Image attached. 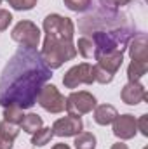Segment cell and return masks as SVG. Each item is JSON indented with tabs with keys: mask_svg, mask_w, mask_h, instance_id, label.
Here are the masks:
<instances>
[{
	"mask_svg": "<svg viewBox=\"0 0 148 149\" xmlns=\"http://www.w3.org/2000/svg\"><path fill=\"white\" fill-rule=\"evenodd\" d=\"M77 54H80L82 57L85 59H94L96 57V47H94V42L91 40V37H80L77 42Z\"/></svg>",
	"mask_w": 148,
	"mask_h": 149,
	"instance_id": "cell-15",
	"label": "cell"
},
{
	"mask_svg": "<svg viewBox=\"0 0 148 149\" xmlns=\"http://www.w3.org/2000/svg\"><path fill=\"white\" fill-rule=\"evenodd\" d=\"M120 99L129 104V106H136L143 101H147V88L143 83L140 81H129L122 87L120 90Z\"/></svg>",
	"mask_w": 148,
	"mask_h": 149,
	"instance_id": "cell-11",
	"label": "cell"
},
{
	"mask_svg": "<svg viewBox=\"0 0 148 149\" xmlns=\"http://www.w3.org/2000/svg\"><path fill=\"white\" fill-rule=\"evenodd\" d=\"M14 10H32L37 5V0H7Z\"/></svg>",
	"mask_w": 148,
	"mask_h": 149,
	"instance_id": "cell-22",
	"label": "cell"
},
{
	"mask_svg": "<svg viewBox=\"0 0 148 149\" xmlns=\"http://www.w3.org/2000/svg\"><path fill=\"white\" fill-rule=\"evenodd\" d=\"M134 35H136L134 28L125 24V26H118V28H113V30H94L87 37H91V40L94 42L96 57H98L105 52H113V50L124 52Z\"/></svg>",
	"mask_w": 148,
	"mask_h": 149,
	"instance_id": "cell-3",
	"label": "cell"
},
{
	"mask_svg": "<svg viewBox=\"0 0 148 149\" xmlns=\"http://www.w3.org/2000/svg\"><path fill=\"white\" fill-rule=\"evenodd\" d=\"M51 149H70L68 144H56V146H52Z\"/></svg>",
	"mask_w": 148,
	"mask_h": 149,
	"instance_id": "cell-27",
	"label": "cell"
},
{
	"mask_svg": "<svg viewBox=\"0 0 148 149\" xmlns=\"http://www.w3.org/2000/svg\"><path fill=\"white\" fill-rule=\"evenodd\" d=\"M138 134L136 118L132 114H117L113 120V135L120 141H129Z\"/></svg>",
	"mask_w": 148,
	"mask_h": 149,
	"instance_id": "cell-10",
	"label": "cell"
},
{
	"mask_svg": "<svg viewBox=\"0 0 148 149\" xmlns=\"http://www.w3.org/2000/svg\"><path fill=\"white\" fill-rule=\"evenodd\" d=\"M63 2L73 12H85L92 5V0H63Z\"/></svg>",
	"mask_w": 148,
	"mask_h": 149,
	"instance_id": "cell-21",
	"label": "cell"
},
{
	"mask_svg": "<svg viewBox=\"0 0 148 149\" xmlns=\"http://www.w3.org/2000/svg\"><path fill=\"white\" fill-rule=\"evenodd\" d=\"M37 102L42 109H45L47 113H52V114H58V113L65 111V106H66V99L65 95L58 90L56 85L52 83H45L40 92L37 95Z\"/></svg>",
	"mask_w": 148,
	"mask_h": 149,
	"instance_id": "cell-5",
	"label": "cell"
},
{
	"mask_svg": "<svg viewBox=\"0 0 148 149\" xmlns=\"http://www.w3.org/2000/svg\"><path fill=\"white\" fill-rule=\"evenodd\" d=\"M11 23H12V14L5 9H0V33L5 31Z\"/></svg>",
	"mask_w": 148,
	"mask_h": 149,
	"instance_id": "cell-23",
	"label": "cell"
},
{
	"mask_svg": "<svg viewBox=\"0 0 148 149\" xmlns=\"http://www.w3.org/2000/svg\"><path fill=\"white\" fill-rule=\"evenodd\" d=\"M96 64H94V81L106 85L113 80L115 73L120 70L122 61H124V52L113 50V52H105L101 56L96 57Z\"/></svg>",
	"mask_w": 148,
	"mask_h": 149,
	"instance_id": "cell-4",
	"label": "cell"
},
{
	"mask_svg": "<svg viewBox=\"0 0 148 149\" xmlns=\"http://www.w3.org/2000/svg\"><path fill=\"white\" fill-rule=\"evenodd\" d=\"M136 127L145 137H148V114H141V118L136 120Z\"/></svg>",
	"mask_w": 148,
	"mask_h": 149,
	"instance_id": "cell-25",
	"label": "cell"
},
{
	"mask_svg": "<svg viewBox=\"0 0 148 149\" xmlns=\"http://www.w3.org/2000/svg\"><path fill=\"white\" fill-rule=\"evenodd\" d=\"M18 135H19L18 125H12L5 120L0 121V149H12Z\"/></svg>",
	"mask_w": 148,
	"mask_h": 149,
	"instance_id": "cell-13",
	"label": "cell"
},
{
	"mask_svg": "<svg viewBox=\"0 0 148 149\" xmlns=\"http://www.w3.org/2000/svg\"><path fill=\"white\" fill-rule=\"evenodd\" d=\"M0 3H2V0H0Z\"/></svg>",
	"mask_w": 148,
	"mask_h": 149,
	"instance_id": "cell-28",
	"label": "cell"
},
{
	"mask_svg": "<svg viewBox=\"0 0 148 149\" xmlns=\"http://www.w3.org/2000/svg\"><path fill=\"white\" fill-rule=\"evenodd\" d=\"M52 137H54L52 130H51L49 127H42L40 130H37V132L33 134V137H32V144H33L35 148H42V146L49 144Z\"/></svg>",
	"mask_w": 148,
	"mask_h": 149,
	"instance_id": "cell-19",
	"label": "cell"
},
{
	"mask_svg": "<svg viewBox=\"0 0 148 149\" xmlns=\"http://www.w3.org/2000/svg\"><path fill=\"white\" fill-rule=\"evenodd\" d=\"M117 114L118 113H117V109L111 104H99V106L94 108V121L98 125L106 127V125L113 123V120L117 118Z\"/></svg>",
	"mask_w": 148,
	"mask_h": 149,
	"instance_id": "cell-14",
	"label": "cell"
},
{
	"mask_svg": "<svg viewBox=\"0 0 148 149\" xmlns=\"http://www.w3.org/2000/svg\"><path fill=\"white\" fill-rule=\"evenodd\" d=\"M96 108V97L91 92L80 90V92H72L66 97V106L65 109L72 116H82L87 114Z\"/></svg>",
	"mask_w": 148,
	"mask_h": 149,
	"instance_id": "cell-7",
	"label": "cell"
},
{
	"mask_svg": "<svg viewBox=\"0 0 148 149\" xmlns=\"http://www.w3.org/2000/svg\"><path fill=\"white\" fill-rule=\"evenodd\" d=\"M94 83V66L89 63H80L70 68L63 76V85L66 88H77L78 85H91Z\"/></svg>",
	"mask_w": 148,
	"mask_h": 149,
	"instance_id": "cell-8",
	"label": "cell"
},
{
	"mask_svg": "<svg viewBox=\"0 0 148 149\" xmlns=\"http://www.w3.org/2000/svg\"><path fill=\"white\" fill-rule=\"evenodd\" d=\"M145 149H148V148H145Z\"/></svg>",
	"mask_w": 148,
	"mask_h": 149,
	"instance_id": "cell-29",
	"label": "cell"
},
{
	"mask_svg": "<svg viewBox=\"0 0 148 149\" xmlns=\"http://www.w3.org/2000/svg\"><path fill=\"white\" fill-rule=\"evenodd\" d=\"M129 57L131 61H143L148 63V43H147V35L145 33H138L134 35V38H131L129 45Z\"/></svg>",
	"mask_w": 148,
	"mask_h": 149,
	"instance_id": "cell-12",
	"label": "cell"
},
{
	"mask_svg": "<svg viewBox=\"0 0 148 149\" xmlns=\"http://www.w3.org/2000/svg\"><path fill=\"white\" fill-rule=\"evenodd\" d=\"M2 116H4L5 121H9L12 125H19L23 121V118H25V113L18 106H9V108H4V114Z\"/></svg>",
	"mask_w": 148,
	"mask_h": 149,
	"instance_id": "cell-20",
	"label": "cell"
},
{
	"mask_svg": "<svg viewBox=\"0 0 148 149\" xmlns=\"http://www.w3.org/2000/svg\"><path fill=\"white\" fill-rule=\"evenodd\" d=\"M75 149H94L96 148V137L91 132H80L75 135Z\"/></svg>",
	"mask_w": 148,
	"mask_h": 149,
	"instance_id": "cell-18",
	"label": "cell"
},
{
	"mask_svg": "<svg viewBox=\"0 0 148 149\" xmlns=\"http://www.w3.org/2000/svg\"><path fill=\"white\" fill-rule=\"evenodd\" d=\"M84 128V123L80 120V116H63L59 120H56L52 123V134L58 137H75L77 134H80Z\"/></svg>",
	"mask_w": 148,
	"mask_h": 149,
	"instance_id": "cell-9",
	"label": "cell"
},
{
	"mask_svg": "<svg viewBox=\"0 0 148 149\" xmlns=\"http://www.w3.org/2000/svg\"><path fill=\"white\" fill-rule=\"evenodd\" d=\"M19 127L23 128V132H26V134H35L37 130L42 128V118L35 114V113H28V114H25V118H23V121L19 123Z\"/></svg>",
	"mask_w": 148,
	"mask_h": 149,
	"instance_id": "cell-16",
	"label": "cell"
},
{
	"mask_svg": "<svg viewBox=\"0 0 148 149\" xmlns=\"http://www.w3.org/2000/svg\"><path fill=\"white\" fill-rule=\"evenodd\" d=\"M11 37L14 42H18L21 47H28V49H37L38 43H40V30L35 23L28 21V19H23L19 21L12 31H11Z\"/></svg>",
	"mask_w": 148,
	"mask_h": 149,
	"instance_id": "cell-6",
	"label": "cell"
},
{
	"mask_svg": "<svg viewBox=\"0 0 148 149\" xmlns=\"http://www.w3.org/2000/svg\"><path fill=\"white\" fill-rule=\"evenodd\" d=\"M148 71V63L143 61H131V64L127 66V78L129 81H140Z\"/></svg>",
	"mask_w": 148,
	"mask_h": 149,
	"instance_id": "cell-17",
	"label": "cell"
},
{
	"mask_svg": "<svg viewBox=\"0 0 148 149\" xmlns=\"http://www.w3.org/2000/svg\"><path fill=\"white\" fill-rule=\"evenodd\" d=\"M101 5L105 7H110V9H118V7H124V5H129L131 0H99Z\"/></svg>",
	"mask_w": 148,
	"mask_h": 149,
	"instance_id": "cell-24",
	"label": "cell"
},
{
	"mask_svg": "<svg viewBox=\"0 0 148 149\" xmlns=\"http://www.w3.org/2000/svg\"><path fill=\"white\" fill-rule=\"evenodd\" d=\"M111 149H129L127 148V144H124V142H117V144H113Z\"/></svg>",
	"mask_w": 148,
	"mask_h": 149,
	"instance_id": "cell-26",
	"label": "cell"
},
{
	"mask_svg": "<svg viewBox=\"0 0 148 149\" xmlns=\"http://www.w3.org/2000/svg\"><path fill=\"white\" fill-rule=\"evenodd\" d=\"M44 45L40 50L42 61L49 70L61 68L66 61L77 56V47L73 43L75 24L70 17L59 14H49L44 19Z\"/></svg>",
	"mask_w": 148,
	"mask_h": 149,
	"instance_id": "cell-2",
	"label": "cell"
},
{
	"mask_svg": "<svg viewBox=\"0 0 148 149\" xmlns=\"http://www.w3.org/2000/svg\"><path fill=\"white\" fill-rule=\"evenodd\" d=\"M51 76L52 70L45 66L37 49L19 47L0 74V106L30 109Z\"/></svg>",
	"mask_w": 148,
	"mask_h": 149,
	"instance_id": "cell-1",
	"label": "cell"
}]
</instances>
